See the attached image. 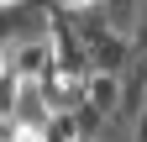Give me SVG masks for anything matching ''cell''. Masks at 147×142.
Returning a JSON list of instances; mask_svg holds the SVG:
<instances>
[{
	"mask_svg": "<svg viewBox=\"0 0 147 142\" xmlns=\"http://www.w3.org/2000/svg\"><path fill=\"white\" fill-rule=\"evenodd\" d=\"M84 53H89V68H95V74H116V79L137 63V42H131V37H121V32L100 37L95 47H84Z\"/></svg>",
	"mask_w": 147,
	"mask_h": 142,
	"instance_id": "obj_1",
	"label": "cell"
},
{
	"mask_svg": "<svg viewBox=\"0 0 147 142\" xmlns=\"http://www.w3.org/2000/svg\"><path fill=\"white\" fill-rule=\"evenodd\" d=\"M5 58H11V68H16V79H21V84H37L42 74H53V68H58L47 42H16Z\"/></svg>",
	"mask_w": 147,
	"mask_h": 142,
	"instance_id": "obj_2",
	"label": "cell"
},
{
	"mask_svg": "<svg viewBox=\"0 0 147 142\" xmlns=\"http://www.w3.org/2000/svg\"><path fill=\"white\" fill-rule=\"evenodd\" d=\"M68 21H74V37L84 47H95L100 37H110V11L105 5H68Z\"/></svg>",
	"mask_w": 147,
	"mask_h": 142,
	"instance_id": "obj_3",
	"label": "cell"
},
{
	"mask_svg": "<svg viewBox=\"0 0 147 142\" xmlns=\"http://www.w3.org/2000/svg\"><path fill=\"white\" fill-rule=\"evenodd\" d=\"M21 95H26V84L16 79V68H11V58H0V121H16V111H21Z\"/></svg>",
	"mask_w": 147,
	"mask_h": 142,
	"instance_id": "obj_4",
	"label": "cell"
},
{
	"mask_svg": "<svg viewBox=\"0 0 147 142\" xmlns=\"http://www.w3.org/2000/svg\"><path fill=\"white\" fill-rule=\"evenodd\" d=\"M89 105L100 116H116L121 111V79L116 74H89Z\"/></svg>",
	"mask_w": 147,
	"mask_h": 142,
	"instance_id": "obj_5",
	"label": "cell"
},
{
	"mask_svg": "<svg viewBox=\"0 0 147 142\" xmlns=\"http://www.w3.org/2000/svg\"><path fill=\"white\" fill-rule=\"evenodd\" d=\"M37 137H42V142H84V137H79V121H74L68 111H58V116H47V126L37 132Z\"/></svg>",
	"mask_w": 147,
	"mask_h": 142,
	"instance_id": "obj_6",
	"label": "cell"
},
{
	"mask_svg": "<svg viewBox=\"0 0 147 142\" xmlns=\"http://www.w3.org/2000/svg\"><path fill=\"white\" fill-rule=\"evenodd\" d=\"M74 121H79V137L89 142V137H95V132H100V121H105V116H100V111H95V105H89V100H84V105H79V111H74Z\"/></svg>",
	"mask_w": 147,
	"mask_h": 142,
	"instance_id": "obj_7",
	"label": "cell"
},
{
	"mask_svg": "<svg viewBox=\"0 0 147 142\" xmlns=\"http://www.w3.org/2000/svg\"><path fill=\"white\" fill-rule=\"evenodd\" d=\"M0 142H11V126H5V121H0Z\"/></svg>",
	"mask_w": 147,
	"mask_h": 142,
	"instance_id": "obj_8",
	"label": "cell"
}]
</instances>
